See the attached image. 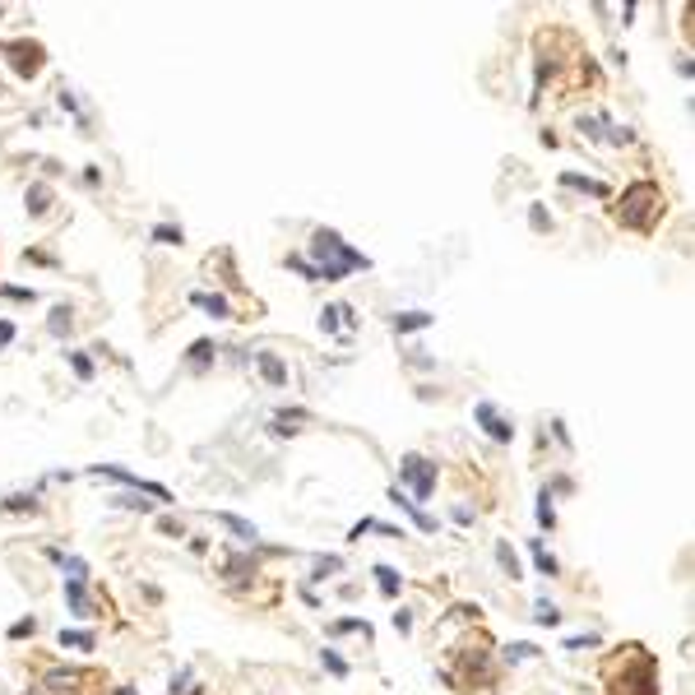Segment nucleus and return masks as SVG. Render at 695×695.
Returning a JSON list of instances; mask_svg holds the SVG:
<instances>
[{
  "label": "nucleus",
  "mask_w": 695,
  "mask_h": 695,
  "mask_svg": "<svg viewBox=\"0 0 695 695\" xmlns=\"http://www.w3.org/2000/svg\"><path fill=\"white\" fill-rule=\"evenodd\" d=\"M15 334H19L15 320H0V348H10V343H15Z\"/></svg>",
  "instance_id": "43"
},
{
  "label": "nucleus",
  "mask_w": 695,
  "mask_h": 695,
  "mask_svg": "<svg viewBox=\"0 0 695 695\" xmlns=\"http://www.w3.org/2000/svg\"><path fill=\"white\" fill-rule=\"evenodd\" d=\"M24 260H28V264H51V269H56V264H61V260H56V255H42V250H37V246H33L28 255H24Z\"/></svg>",
  "instance_id": "42"
},
{
  "label": "nucleus",
  "mask_w": 695,
  "mask_h": 695,
  "mask_svg": "<svg viewBox=\"0 0 695 695\" xmlns=\"http://www.w3.org/2000/svg\"><path fill=\"white\" fill-rule=\"evenodd\" d=\"M376 584H380V593H385V598H399L403 575L394 571V566H376Z\"/></svg>",
  "instance_id": "21"
},
{
  "label": "nucleus",
  "mask_w": 695,
  "mask_h": 695,
  "mask_svg": "<svg viewBox=\"0 0 695 695\" xmlns=\"http://www.w3.org/2000/svg\"><path fill=\"white\" fill-rule=\"evenodd\" d=\"M116 695H135V686H121V691H116Z\"/></svg>",
  "instance_id": "45"
},
{
  "label": "nucleus",
  "mask_w": 695,
  "mask_h": 695,
  "mask_svg": "<svg viewBox=\"0 0 695 695\" xmlns=\"http://www.w3.org/2000/svg\"><path fill=\"white\" fill-rule=\"evenodd\" d=\"M496 566H501L510 580H524V566H519V556H515L510 542H496Z\"/></svg>",
  "instance_id": "20"
},
{
  "label": "nucleus",
  "mask_w": 695,
  "mask_h": 695,
  "mask_svg": "<svg viewBox=\"0 0 695 695\" xmlns=\"http://www.w3.org/2000/svg\"><path fill=\"white\" fill-rule=\"evenodd\" d=\"M185 362H195V367H209V362H214V339H200V343H190V353H185Z\"/></svg>",
  "instance_id": "29"
},
{
  "label": "nucleus",
  "mask_w": 695,
  "mask_h": 695,
  "mask_svg": "<svg viewBox=\"0 0 695 695\" xmlns=\"http://www.w3.org/2000/svg\"><path fill=\"white\" fill-rule=\"evenodd\" d=\"M65 362H70V371H75L79 380H93V357L89 353H70Z\"/></svg>",
  "instance_id": "32"
},
{
  "label": "nucleus",
  "mask_w": 695,
  "mask_h": 695,
  "mask_svg": "<svg viewBox=\"0 0 695 695\" xmlns=\"http://www.w3.org/2000/svg\"><path fill=\"white\" fill-rule=\"evenodd\" d=\"M566 649H598V635H571Z\"/></svg>",
  "instance_id": "39"
},
{
  "label": "nucleus",
  "mask_w": 695,
  "mask_h": 695,
  "mask_svg": "<svg viewBox=\"0 0 695 695\" xmlns=\"http://www.w3.org/2000/svg\"><path fill=\"white\" fill-rule=\"evenodd\" d=\"M185 691H195V672H190V667L172 677V695H185Z\"/></svg>",
  "instance_id": "37"
},
{
  "label": "nucleus",
  "mask_w": 695,
  "mask_h": 695,
  "mask_svg": "<svg viewBox=\"0 0 695 695\" xmlns=\"http://www.w3.org/2000/svg\"><path fill=\"white\" fill-rule=\"evenodd\" d=\"M311 255H315V269H324V264H348V269H371V255H362V250H353L348 241H343L339 232L320 228L315 237H311Z\"/></svg>",
  "instance_id": "2"
},
{
  "label": "nucleus",
  "mask_w": 695,
  "mask_h": 695,
  "mask_svg": "<svg viewBox=\"0 0 695 695\" xmlns=\"http://www.w3.org/2000/svg\"><path fill=\"white\" fill-rule=\"evenodd\" d=\"M533 621H538V626H561V607H556L552 598H538V607H533Z\"/></svg>",
  "instance_id": "26"
},
{
  "label": "nucleus",
  "mask_w": 695,
  "mask_h": 695,
  "mask_svg": "<svg viewBox=\"0 0 695 695\" xmlns=\"http://www.w3.org/2000/svg\"><path fill=\"white\" fill-rule=\"evenodd\" d=\"M149 237H154V241H163V246H185V232H181V228H172V223H158Z\"/></svg>",
  "instance_id": "27"
},
{
  "label": "nucleus",
  "mask_w": 695,
  "mask_h": 695,
  "mask_svg": "<svg viewBox=\"0 0 695 695\" xmlns=\"http://www.w3.org/2000/svg\"><path fill=\"white\" fill-rule=\"evenodd\" d=\"M348 631H362V635H371V626L362 617H339V621H329V635H348Z\"/></svg>",
  "instance_id": "30"
},
{
  "label": "nucleus",
  "mask_w": 695,
  "mask_h": 695,
  "mask_svg": "<svg viewBox=\"0 0 695 695\" xmlns=\"http://www.w3.org/2000/svg\"><path fill=\"white\" fill-rule=\"evenodd\" d=\"M343 571V556H315V571H311V584H320L324 575Z\"/></svg>",
  "instance_id": "28"
},
{
  "label": "nucleus",
  "mask_w": 695,
  "mask_h": 695,
  "mask_svg": "<svg viewBox=\"0 0 695 695\" xmlns=\"http://www.w3.org/2000/svg\"><path fill=\"white\" fill-rule=\"evenodd\" d=\"M362 533H380V538H403V533H399L394 524H380V519H357L348 538H362Z\"/></svg>",
  "instance_id": "23"
},
{
  "label": "nucleus",
  "mask_w": 695,
  "mask_h": 695,
  "mask_svg": "<svg viewBox=\"0 0 695 695\" xmlns=\"http://www.w3.org/2000/svg\"><path fill=\"white\" fill-rule=\"evenodd\" d=\"M538 528H556V510H552V487H538Z\"/></svg>",
  "instance_id": "24"
},
{
  "label": "nucleus",
  "mask_w": 695,
  "mask_h": 695,
  "mask_svg": "<svg viewBox=\"0 0 695 695\" xmlns=\"http://www.w3.org/2000/svg\"><path fill=\"white\" fill-rule=\"evenodd\" d=\"M506 663H524V658H538V645H506L501 649Z\"/></svg>",
  "instance_id": "31"
},
{
  "label": "nucleus",
  "mask_w": 695,
  "mask_h": 695,
  "mask_svg": "<svg viewBox=\"0 0 695 695\" xmlns=\"http://www.w3.org/2000/svg\"><path fill=\"white\" fill-rule=\"evenodd\" d=\"M320 663H324V672H334V677H348V663H343V654H339V649H324V654H320Z\"/></svg>",
  "instance_id": "33"
},
{
  "label": "nucleus",
  "mask_w": 695,
  "mask_h": 695,
  "mask_svg": "<svg viewBox=\"0 0 695 695\" xmlns=\"http://www.w3.org/2000/svg\"><path fill=\"white\" fill-rule=\"evenodd\" d=\"M436 473H441V463L427 459V454H403L399 459V478L413 487V501H427L436 492V482H441Z\"/></svg>",
  "instance_id": "3"
},
{
  "label": "nucleus",
  "mask_w": 695,
  "mask_h": 695,
  "mask_svg": "<svg viewBox=\"0 0 695 695\" xmlns=\"http://www.w3.org/2000/svg\"><path fill=\"white\" fill-rule=\"evenodd\" d=\"M394 631H399V635L413 631V612H408V607H403V612H394Z\"/></svg>",
  "instance_id": "41"
},
{
  "label": "nucleus",
  "mask_w": 695,
  "mask_h": 695,
  "mask_svg": "<svg viewBox=\"0 0 695 695\" xmlns=\"http://www.w3.org/2000/svg\"><path fill=\"white\" fill-rule=\"evenodd\" d=\"M561 185H571V190H580V195H607V185L593 181V176H584V172H561Z\"/></svg>",
  "instance_id": "18"
},
{
  "label": "nucleus",
  "mask_w": 695,
  "mask_h": 695,
  "mask_svg": "<svg viewBox=\"0 0 695 695\" xmlns=\"http://www.w3.org/2000/svg\"><path fill=\"white\" fill-rule=\"evenodd\" d=\"M5 56L15 61V75H19V79H33L37 70H42V46L33 42V37H19V42H5Z\"/></svg>",
  "instance_id": "5"
},
{
  "label": "nucleus",
  "mask_w": 695,
  "mask_h": 695,
  "mask_svg": "<svg viewBox=\"0 0 695 695\" xmlns=\"http://www.w3.org/2000/svg\"><path fill=\"white\" fill-rule=\"evenodd\" d=\"M0 297H10V302H33V288H19V283H0Z\"/></svg>",
  "instance_id": "36"
},
{
  "label": "nucleus",
  "mask_w": 695,
  "mask_h": 695,
  "mask_svg": "<svg viewBox=\"0 0 695 695\" xmlns=\"http://www.w3.org/2000/svg\"><path fill=\"white\" fill-rule=\"evenodd\" d=\"M580 130L593 135V139H602V121H593V116H580Z\"/></svg>",
  "instance_id": "44"
},
{
  "label": "nucleus",
  "mask_w": 695,
  "mask_h": 695,
  "mask_svg": "<svg viewBox=\"0 0 695 695\" xmlns=\"http://www.w3.org/2000/svg\"><path fill=\"white\" fill-rule=\"evenodd\" d=\"M61 645H65V649H84V654H93V649H98V640H93V631H61Z\"/></svg>",
  "instance_id": "25"
},
{
  "label": "nucleus",
  "mask_w": 695,
  "mask_h": 695,
  "mask_svg": "<svg viewBox=\"0 0 695 695\" xmlns=\"http://www.w3.org/2000/svg\"><path fill=\"white\" fill-rule=\"evenodd\" d=\"M111 506H116V510H135V515H144V510H149V496H111Z\"/></svg>",
  "instance_id": "35"
},
{
  "label": "nucleus",
  "mask_w": 695,
  "mask_h": 695,
  "mask_svg": "<svg viewBox=\"0 0 695 695\" xmlns=\"http://www.w3.org/2000/svg\"><path fill=\"white\" fill-rule=\"evenodd\" d=\"M621 228H635V232H649L663 214V185L658 181H631L621 190V200L612 204Z\"/></svg>",
  "instance_id": "1"
},
{
  "label": "nucleus",
  "mask_w": 695,
  "mask_h": 695,
  "mask_svg": "<svg viewBox=\"0 0 695 695\" xmlns=\"http://www.w3.org/2000/svg\"><path fill=\"white\" fill-rule=\"evenodd\" d=\"M46 556H51L70 580H89V561H84V556H70V552H61V547H46Z\"/></svg>",
  "instance_id": "14"
},
{
  "label": "nucleus",
  "mask_w": 695,
  "mask_h": 695,
  "mask_svg": "<svg viewBox=\"0 0 695 695\" xmlns=\"http://www.w3.org/2000/svg\"><path fill=\"white\" fill-rule=\"evenodd\" d=\"M190 306L209 311L214 320H232V306H228V297H218V293H190Z\"/></svg>",
  "instance_id": "13"
},
{
  "label": "nucleus",
  "mask_w": 695,
  "mask_h": 695,
  "mask_svg": "<svg viewBox=\"0 0 695 695\" xmlns=\"http://www.w3.org/2000/svg\"><path fill=\"white\" fill-rule=\"evenodd\" d=\"M255 371L264 376V385H274V389L288 385V367H283V357H278V353H255Z\"/></svg>",
  "instance_id": "9"
},
{
  "label": "nucleus",
  "mask_w": 695,
  "mask_h": 695,
  "mask_svg": "<svg viewBox=\"0 0 695 695\" xmlns=\"http://www.w3.org/2000/svg\"><path fill=\"white\" fill-rule=\"evenodd\" d=\"M473 417H478V427H482L487 436H492L496 445H510V441H515V427H510V422H506L501 413H496V408H492L487 399L478 403V413H473Z\"/></svg>",
  "instance_id": "6"
},
{
  "label": "nucleus",
  "mask_w": 695,
  "mask_h": 695,
  "mask_svg": "<svg viewBox=\"0 0 695 695\" xmlns=\"http://www.w3.org/2000/svg\"><path fill=\"white\" fill-rule=\"evenodd\" d=\"M320 329H324V334L343 329V306H324V311H320Z\"/></svg>",
  "instance_id": "34"
},
{
  "label": "nucleus",
  "mask_w": 695,
  "mask_h": 695,
  "mask_svg": "<svg viewBox=\"0 0 695 695\" xmlns=\"http://www.w3.org/2000/svg\"><path fill=\"white\" fill-rule=\"evenodd\" d=\"M218 524L228 528V533H237L241 542H260V528L250 524V519H241V515H232V510H218Z\"/></svg>",
  "instance_id": "11"
},
{
  "label": "nucleus",
  "mask_w": 695,
  "mask_h": 695,
  "mask_svg": "<svg viewBox=\"0 0 695 695\" xmlns=\"http://www.w3.org/2000/svg\"><path fill=\"white\" fill-rule=\"evenodd\" d=\"M89 478H102V482H125V487H135L139 496H149V501H163V506H172V492L163 487V482H149V478H135L130 468H121V463H93Z\"/></svg>",
  "instance_id": "4"
},
{
  "label": "nucleus",
  "mask_w": 695,
  "mask_h": 695,
  "mask_svg": "<svg viewBox=\"0 0 695 695\" xmlns=\"http://www.w3.org/2000/svg\"><path fill=\"white\" fill-rule=\"evenodd\" d=\"M33 631H37V621H33V617H19L15 626H10V640H28Z\"/></svg>",
  "instance_id": "38"
},
{
  "label": "nucleus",
  "mask_w": 695,
  "mask_h": 695,
  "mask_svg": "<svg viewBox=\"0 0 695 695\" xmlns=\"http://www.w3.org/2000/svg\"><path fill=\"white\" fill-rule=\"evenodd\" d=\"M389 501H394V506H399L403 515H408V519H413V524L422 528V533H436V528H441V519H432V515H427V510L417 506V501H408V496H403L399 487H389Z\"/></svg>",
  "instance_id": "8"
},
{
  "label": "nucleus",
  "mask_w": 695,
  "mask_h": 695,
  "mask_svg": "<svg viewBox=\"0 0 695 695\" xmlns=\"http://www.w3.org/2000/svg\"><path fill=\"white\" fill-rule=\"evenodd\" d=\"M389 324H394L399 334H417V329L432 324V311H399V315H389Z\"/></svg>",
  "instance_id": "16"
},
{
  "label": "nucleus",
  "mask_w": 695,
  "mask_h": 695,
  "mask_svg": "<svg viewBox=\"0 0 695 695\" xmlns=\"http://www.w3.org/2000/svg\"><path fill=\"white\" fill-rule=\"evenodd\" d=\"M79 681H84V677H79L75 667H56V672H46V677H42V686H46L51 695H75Z\"/></svg>",
  "instance_id": "10"
},
{
  "label": "nucleus",
  "mask_w": 695,
  "mask_h": 695,
  "mask_svg": "<svg viewBox=\"0 0 695 695\" xmlns=\"http://www.w3.org/2000/svg\"><path fill=\"white\" fill-rule=\"evenodd\" d=\"M65 602H70V612H79V617H93L89 584H84V580H65Z\"/></svg>",
  "instance_id": "15"
},
{
  "label": "nucleus",
  "mask_w": 695,
  "mask_h": 695,
  "mask_svg": "<svg viewBox=\"0 0 695 695\" xmlns=\"http://www.w3.org/2000/svg\"><path fill=\"white\" fill-rule=\"evenodd\" d=\"M528 214H533V228H538V232H547V228H552V218H547V209H542V204H533Z\"/></svg>",
  "instance_id": "40"
},
{
  "label": "nucleus",
  "mask_w": 695,
  "mask_h": 695,
  "mask_svg": "<svg viewBox=\"0 0 695 695\" xmlns=\"http://www.w3.org/2000/svg\"><path fill=\"white\" fill-rule=\"evenodd\" d=\"M528 547H533V566H538V571H542V575H547V580H556V575H561V561H556V556H552V552H547V547H542V542H538V538H533V542H528Z\"/></svg>",
  "instance_id": "22"
},
{
  "label": "nucleus",
  "mask_w": 695,
  "mask_h": 695,
  "mask_svg": "<svg viewBox=\"0 0 695 695\" xmlns=\"http://www.w3.org/2000/svg\"><path fill=\"white\" fill-rule=\"evenodd\" d=\"M302 422H306V408H278L274 422H269V436H278V441H293V436L302 432Z\"/></svg>",
  "instance_id": "7"
},
{
  "label": "nucleus",
  "mask_w": 695,
  "mask_h": 695,
  "mask_svg": "<svg viewBox=\"0 0 695 695\" xmlns=\"http://www.w3.org/2000/svg\"><path fill=\"white\" fill-rule=\"evenodd\" d=\"M42 501L37 492H19V496H0V515H37Z\"/></svg>",
  "instance_id": "12"
},
{
  "label": "nucleus",
  "mask_w": 695,
  "mask_h": 695,
  "mask_svg": "<svg viewBox=\"0 0 695 695\" xmlns=\"http://www.w3.org/2000/svg\"><path fill=\"white\" fill-rule=\"evenodd\" d=\"M24 204H28V214H46V209L56 204V195H51V185H28V190H24Z\"/></svg>",
  "instance_id": "19"
},
{
  "label": "nucleus",
  "mask_w": 695,
  "mask_h": 695,
  "mask_svg": "<svg viewBox=\"0 0 695 695\" xmlns=\"http://www.w3.org/2000/svg\"><path fill=\"white\" fill-rule=\"evenodd\" d=\"M70 320H75V306H70V302H61V306H51V315H46V329H51L56 339H65V334L75 329Z\"/></svg>",
  "instance_id": "17"
}]
</instances>
